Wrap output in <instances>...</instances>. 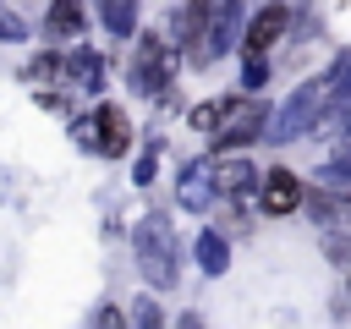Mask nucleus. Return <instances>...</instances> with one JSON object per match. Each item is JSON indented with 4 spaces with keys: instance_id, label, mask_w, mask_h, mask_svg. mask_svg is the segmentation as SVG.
Instances as JSON below:
<instances>
[{
    "instance_id": "1",
    "label": "nucleus",
    "mask_w": 351,
    "mask_h": 329,
    "mask_svg": "<svg viewBox=\"0 0 351 329\" xmlns=\"http://www.w3.org/2000/svg\"><path fill=\"white\" fill-rule=\"evenodd\" d=\"M241 27V0H186L181 16H176V38H181V60H219L230 49Z\"/></svg>"
},
{
    "instance_id": "2",
    "label": "nucleus",
    "mask_w": 351,
    "mask_h": 329,
    "mask_svg": "<svg viewBox=\"0 0 351 329\" xmlns=\"http://www.w3.org/2000/svg\"><path fill=\"white\" fill-rule=\"evenodd\" d=\"M176 66H181V38L165 27H148L132 49V88L143 99H165L176 82Z\"/></svg>"
},
{
    "instance_id": "3",
    "label": "nucleus",
    "mask_w": 351,
    "mask_h": 329,
    "mask_svg": "<svg viewBox=\"0 0 351 329\" xmlns=\"http://www.w3.org/2000/svg\"><path fill=\"white\" fill-rule=\"evenodd\" d=\"M263 132H269V110H263L258 99H230L225 115H219V126H214L208 137H214V154H219V148H247V143L263 137Z\"/></svg>"
},
{
    "instance_id": "4",
    "label": "nucleus",
    "mask_w": 351,
    "mask_h": 329,
    "mask_svg": "<svg viewBox=\"0 0 351 329\" xmlns=\"http://www.w3.org/2000/svg\"><path fill=\"white\" fill-rule=\"evenodd\" d=\"M302 203H307V186H302V175H291L285 164H274V170H263L258 175V208L263 214H302Z\"/></svg>"
},
{
    "instance_id": "5",
    "label": "nucleus",
    "mask_w": 351,
    "mask_h": 329,
    "mask_svg": "<svg viewBox=\"0 0 351 329\" xmlns=\"http://www.w3.org/2000/svg\"><path fill=\"white\" fill-rule=\"evenodd\" d=\"M285 33H291V5H280V0H274V5L252 11V22L241 27V55H247V60H258V55H269Z\"/></svg>"
},
{
    "instance_id": "6",
    "label": "nucleus",
    "mask_w": 351,
    "mask_h": 329,
    "mask_svg": "<svg viewBox=\"0 0 351 329\" xmlns=\"http://www.w3.org/2000/svg\"><path fill=\"white\" fill-rule=\"evenodd\" d=\"M82 137H88V143H93L104 159H121V154H126V143H132V121H126L115 104H99V110L88 115Z\"/></svg>"
},
{
    "instance_id": "7",
    "label": "nucleus",
    "mask_w": 351,
    "mask_h": 329,
    "mask_svg": "<svg viewBox=\"0 0 351 329\" xmlns=\"http://www.w3.org/2000/svg\"><path fill=\"white\" fill-rule=\"evenodd\" d=\"M302 208H313L324 230H351V192H307Z\"/></svg>"
},
{
    "instance_id": "8",
    "label": "nucleus",
    "mask_w": 351,
    "mask_h": 329,
    "mask_svg": "<svg viewBox=\"0 0 351 329\" xmlns=\"http://www.w3.org/2000/svg\"><path fill=\"white\" fill-rule=\"evenodd\" d=\"M44 27H49L55 38H77V33L88 27V5H82V0H55V5L44 11Z\"/></svg>"
},
{
    "instance_id": "9",
    "label": "nucleus",
    "mask_w": 351,
    "mask_h": 329,
    "mask_svg": "<svg viewBox=\"0 0 351 329\" xmlns=\"http://www.w3.org/2000/svg\"><path fill=\"white\" fill-rule=\"evenodd\" d=\"M225 104H230V99H208V104H197V110H192V126H197V132H214L219 115H225Z\"/></svg>"
}]
</instances>
